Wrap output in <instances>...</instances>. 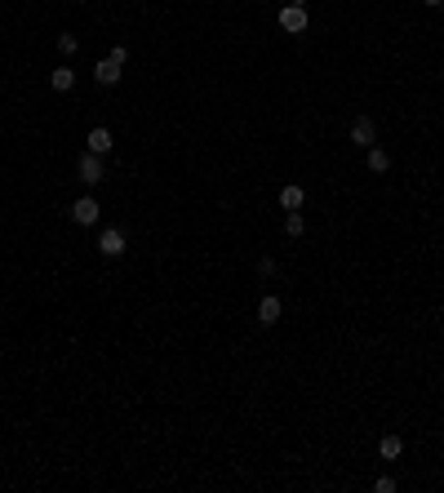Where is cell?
<instances>
[{
  "mask_svg": "<svg viewBox=\"0 0 444 493\" xmlns=\"http://www.w3.org/2000/svg\"><path fill=\"white\" fill-rule=\"evenodd\" d=\"M76 174H80V183H85V187H98V183L107 178V164H103V156L80 152V160H76Z\"/></svg>",
  "mask_w": 444,
  "mask_h": 493,
  "instance_id": "1",
  "label": "cell"
},
{
  "mask_svg": "<svg viewBox=\"0 0 444 493\" xmlns=\"http://www.w3.org/2000/svg\"><path fill=\"white\" fill-rule=\"evenodd\" d=\"M85 152H93V156H111V152H116V134H111L107 125H93V129H89V138H85Z\"/></svg>",
  "mask_w": 444,
  "mask_h": 493,
  "instance_id": "2",
  "label": "cell"
},
{
  "mask_svg": "<svg viewBox=\"0 0 444 493\" xmlns=\"http://www.w3.org/2000/svg\"><path fill=\"white\" fill-rule=\"evenodd\" d=\"M98 218H103V205H98L93 196H80V200L72 205V222L76 227H93Z\"/></svg>",
  "mask_w": 444,
  "mask_h": 493,
  "instance_id": "3",
  "label": "cell"
},
{
  "mask_svg": "<svg viewBox=\"0 0 444 493\" xmlns=\"http://www.w3.org/2000/svg\"><path fill=\"white\" fill-rule=\"evenodd\" d=\"M280 316H285V302L275 298V293H262L258 298V324L271 329V324H280Z\"/></svg>",
  "mask_w": 444,
  "mask_h": 493,
  "instance_id": "4",
  "label": "cell"
},
{
  "mask_svg": "<svg viewBox=\"0 0 444 493\" xmlns=\"http://www.w3.org/2000/svg\"><path fill=\"white\" fill-rule=\"evenodd\" d=\"M280 27L289 31V36H302V31L311 27V18H307V5H285V9H280Z\"/></svg>",
  "mask_w": 444,
  "mask_h": 493,
  "instance_id": "5",
  "label": "cell"
},
{
  "mask_svg": "<svg viewBox=\"0 0 444 493\" xmlns=\"http://www.w3.org/2000/svg\"><path fill=\"white\" fill-rule=\"evenodd\" d=\"M351 142L360 147V152H369V147L377 142V129H373L369 116H355V120H351Z\"/></svg>",
  "mask_w": 444,
  "mask_h": 493,
  "instance_id": "6",
  "label": "cell"
},
{
  "mask_svg": "<svg viewBox=\"0 0 444 493\" xmlns=\"http://www.w3.org/2000/svg\"><path fill=\"white\" fill-rule=\"evenodd\" d=\"M98 254H103V258H120L125 254V232H116V227L98 232Z\"/></svg>",
  "mask_w": 444,
  "mask_h": 493,
  "instance_id": "7",
  "label": "cell"
},
{
  "mask_svg": "<svg viewBox=\"0 0 444 493\" xmlns=\"http://www.w3.org/2000/svg\"><path fill=\"white\" fill-rule=\"evenodd\" d=\"M120 62H111V58H103V62H98V67H93V80H98V85H103V89H111V85H120Z\"/></svg>",
  "mask_w": 444,
  "mask_h": 493,
  "instance_id": "8",
  "label": "cell"
},
{
  "mask_svg": "<svg viewBox=\"0 0 444 493\" xmlns=\"http://www.w3.org/2000/svg\"><path fill=\"white\" fill-rule=\"evenodd\" d=\"M400 453H404V440L400 436H382V440H377V458H382V463H396Z\"/></svg>",
  "mask_w": 444,
  "mask_h": 493,
  "instance_id": "9",
  "label": "cell"
},
{
  "mask_svg": "<svg viewBox=\"0 0 444 493\" xmlns=\"http://www.w3.org/2000/svg\"><path fill=\"white\" fill-rule=\"evenodd\" d=\"M76 85V72L72 67H54V72H49V89H54V94H67Z\"/></svg>",
  "mask_w": 444,
  "mask_h": 493,
  "instance_id": "10",
  "label": "cell"
},
{
  "mask_svg": "<svg viewBox=\"0 0 444 493\" xmlns=\"http://www.w3.org/2000/svg\"><path fill=\"white\" fill-rule=\"evenodd\" d=\"M302 205H307V191H302L298 183L280 187V209H302Z\"/></svg>",
  "mask_w": 444,
  "mask_h": 493,
  "instance_id": "11",
  "label": "cell"
},
{
  "mask_svg": "<svg viewBox=\"0 0 444 493\" xmlns=\"http://www.w3.org/2000/svg\"><path fill=\"white\" fill-rule=\"evenodd\" d=\"M307 232V218H302V209H285V236L289 240H298Z\"/></svg>",
  "mask_w": 444,
  "mask_h": 493,
  "instance_id": "12",
  "label": "cell"
},
{
  "mask_svg": "<svg viewBox=\"0 0 444 493\" xmlns=\"http://www.w3.org/2000/svg\"><path fill=\"white\" fill-rule=\"evenodd\" d=\"M365 164H369V169H373V174H387V169H391V156H387V152H382V147H377V142H373V147H369V152H365Z\"/></svg>",
  "mask_w": 444,
  "mask_h": 493,
  "instance_id": "13",
  "label": "cell"
},
{
  "mask_svg": "<svg viewBox=\"0 0 444 493\" xmlns=\"http://www.w3.org/2000/svg\"><path fill=\"white\" fill-rule=\"evenodd\" d=\"M76 49H80V36H76V31H58V54H76Z\"/></svg>",
  "mask_w": 444,
  "mask_h": 493,
  "instance_id": "14",
  "label": "cell"
},
{
  "mask_svg": "<svg viewBox=\"0 0 444 493\" xmlns=\"http://www.w3.org/2000/svg\"><path fill=\"white\" fill-rule=\"evenodd\" d=\"M400 484L396 480H391V475H377V480H373V493H396Z\"/></svg>",
  "mask_w": 444,
  "mask_h": 493,
  "instance_id": "15",
  "label": "cell"
},
{
  "mask_svg": "<svg viewBox=\"0 0 444 493\" xmlns=\"http://www.w3.org/2000/svg\"><path fill=\"white\" fill-rule=\"evenodd\" d=\"M111 62H120V67H125V62H129V45H111V54H107Z\"/></svg>",
  "mask_w": 444,
  "mask_h": 493,
  "instance_id": "16",
  "label": "cell"
},
{
  "mask_svg": "<svg viewBox=\"0 0 444 493\" xmlns=\"http://www.w3.org/2000/svg\"><path fill=\"white\" fill-rule=\"evenodd\" d=\"M258 276H262V280L275 276V258H258Z\"/></svg>",
  "mask_w": 444,
  "mask_h": 493,
  "instance_id": "17",
  "label": "cell"
},
{
  "mask_svg": "<svg viewBox=\"0 0 444 493\" xmlns=\"http://www.w3.org/2000/svg\"><path fill=\"white\" fill-rule=\"evenodd\" d=\"M422 5H431V9H440V5H444V0H422Z\"/></svg>",
  "mask_w": 444,
  "mask_h": 493,
  "instance_id": "18",
  "label": "cell"
},
{
  "mask_svg": "<svg viewBox=\"0 0 444 493\" xmlns=\"http://www.w3.org/2000/svg\"><path fill=\"white\" fill-rule=\"evenodd\" d=\"M289 5H307V0H289Z\"/></svg>",
  "mask_w": 444,
  "mask_h": 493,
  "instance_id": "19",
  "label": "cell"
}]
</instances>
